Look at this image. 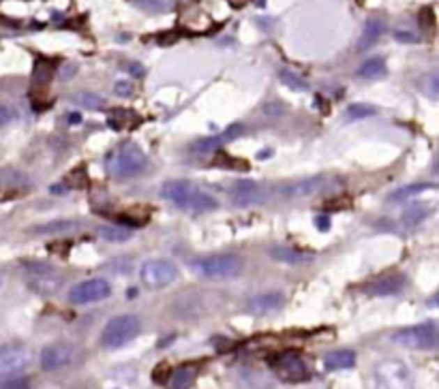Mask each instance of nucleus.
I'll list each match as a JSON object with an SVG mask.
<instances>
[{"mask_svg":"<svg viewBox=\"0 0 439 389\" xmlns=\"http://www.w3.org/2000/svg\"><path fill=\"white\" fill-rule=\"evenodd\" d=\"M422 86L429 90V95H431L433 99L437 97V86H439V84H437V75H435V73H431V75L422 81Z\"/></svg>","mask_w":439,"mask_h":389,"instance_id":"37","label":"nucleus"},{"mask_svg":"<svg viewBox=\"0 0 439 389\" xmlns=\"http://www.w3.org/2000/svg\"><path fill=\"white\" fill-rule=\"evenodd\" d=\"M386 73H388V69H386V60H384V58H379V56L364 60V63H362V65L358 67V71H356V75H358L360 79H369V81H373V79H382V77H386Z\"/></svg>","mask_w":439,"mask_h":389,"instance_id":"22","label":"nucleus"},{"mask_svg":"<svg viewBox=\"0 0 439 389\" xmlns=\"http://www.w3.org/2000/svg\"><path fill=\"white\" fill-rule=\"evenodd\" d=\"M261 111H263V116H268V118H281L287 111V107L281 101H270V103L263 105Z\"/></svg>","mask_w":439,"mask_h":389,"instance_id":"33","label":"nucleus"},{"mask_svg":"<svg viewBox=\"0 0 439 389\" xmlns=\"http://www.w3.org/2000/svg\"><path fill=\"white\" fill-rule=\"evenodd\" d=\"M77 227H79V223H77V221H69V219H65V221H49V223L37 227L33 233H35V235H56V233H69V231H75Z\"/></svg>","mask_w":439,"mask_h":389,"instance_id":"23","label":"nucleus"},{"mask_svg":"<svg viewBox=\"0 0 439 389\" xmlns=\"http://www.w3.org/2000/svg\"><path fill=\"white\" fill-rule=\"evenodd\" d=\"M377 109L373 105H367V103H354L347 107V120H362V118H369V116H375Z\"/></svg>","mask_w":439,"mask_h":389,"instance_id":"31","label":"nucleus"},{"mask_svg":"<svg viewBox=\"0 0 439 389\" xmlns=\"http://www.w3.org/2000/svg\"><path fill=\"white\" fill-rule=\"evenodd\" d=\"M375 389H414V374L403 359L388 357L373 368Z\"/></svg>","mask_w":439,"mask_h":389,"instance_id":"4","label":"nucleus"},{"mask_svg":"<svg viewBox=\"0 0 439 389\" xmlns=\"http://www.w3.org/2000/svg\"><path fill=\"white\" fill-rule=\"evenodd\" d=\"M99 235L107 242H127V239H131L133 231L123 225H103L99 227Z\"/></svg>","mask_w":439,"mask_h":389,"instance_id":"25","label":"nucleus"},{"mask_svg":"<svg viewBox=\"0 0 439 389\" xmlns=\"http://www.w3.org/2000/svg\"><path fill=\"white\" fill-rule=\"evenodd\" d=\"M279 79H281L283 86H287L289 90H294V93H307V90H309L307 79L302 75L294 73V71H289V69H283L279 73Z\"/></svg>","mask_w":439,"mask_h":389,"instance_id":"27","label":"nucleus"},{"mask_svg":"<svg viewBox=\"0 0 439 389\" xmlns=\"http://www.w3.org/2000/svg\"><path fill=\"white\" fill-rule=\"evenodd\" d=\"M133 3L148 13H165L174 7V0H133Z\"/></svg>","mask_w":439,"mask_h":389,"instance_id":"30","label":"nucleus"},{"mask_svg":"<svg viewBox=\"0 0 439 389\" xmlns=\"http://www.w3.org/2000/svg\"><path fill=\"white\" fill-rule=\"evenodd\" d=\"M161 197L171 205L193 214H206L219 207V201L213 195L199 191L189 180H167L161 186Z\"/></svg>","mask_w":439,"mask_h":389,"instance_id":"1","label":"nucleus"},{"mask_svg":"<svg viewBox=\"0 0 439 389\" xmlns=\"http://www.w3.org/2000/svg\"><path fill=\"white\" fill-rule=\"evenodd\" d=\"M392 342L409 351H433L437 347V323L424 321L403 327L392 334Z\"/></svg>","mask_w":439,"mask_h":389,"instance_id":"6","label":"nucleus"},{"mask_svg":"<svg viewBox=\"0 0 439 389\" xmlns=\"http://www.w3.org/2000/svg\"><path fill=\"white\" fill-rule=\"evenodd\" d=\"M178 276H180L178 265L169 259H151V261L141 263V267H139V280L148 289L169 287L178 280Z\"/></svg>","mask_w":439,"mask_h":389,"instance_id":"9","label":"nucleus"},{"mask_svg":"<svg viewBox=\"0 0 439 389\" xmlns=\"http://www.w3.org/2000/svg\"><path fill=\"white\" fill-rule=\"evenodd\" d=\"M11 122V109L0 103V127H7Z\"/></svg>","mask_w":439,"mask_h":389,"instance_id":"38","label":"nucleus"},{"mask_svg":"<svg viewBox=\"0 0 439 389\" xmlns=\"http://www.w3.org/2000/svg\"><path fill=\"white\" fill-rule=\"evenodd\" d=\"M268 255H270V259H275L277 263H283V265H302V263L311 261L309 255L291 248V246H275V248H270Z\"/></svg>","mask_w":439,"mask_h":389,"instance_id":"21","label":"nucleus"},{"mask_svg":"<svg viewBox=\"0 0 439 389\" xmlns=\"http://www.w3.org/2000/svg\"><path fill=\"white\" fill-rule=\"evenodd\" d=\"M73 101L79 107H84V109H103L105 107V99L99 97V95H95V93H88V90H84V93L75 95Z\"/></svg>","mask_w":439,"mask_h":389,"instance_id":"29","label":"nucleus"},{"mask_svg":"<svg viewBox=\"0 0 439 389\" xmlns=\"http://www.w3.org/2000/svg\"><path fill=\"white\" fill-rule=\"evenodd\" d=\"M431 189H433V184H431V182H422V184H407V186H403V189L394 191V193L388 197V201H390V203H399V201H405V199L414 197V195H422L424 191H431Z\"/></svg>","mask_w":439,"mask_h":389,"instance_id":"26","label":"nucleus"},{"mask_svg":"<svg viewBox=\"0 0 439 389\" xmlns=\"http://www.w3.org/2000/svg\"><path fill=\"white\" fill-rule=\"evenodd\" d=\"M0 389H33V387H31V383H28L26 379L11 376V379H5L3 383H0Z\"/></svg>","mask_w":439,"mask_h":389,"instance_id":"34","label":"nucleus"},{"mask_svg":"<svg viewBox=\"0 0 439 389\" xmlns=\"http://www.w3.org/2000/svg\"><path fill=\"white\" fill-rule=\"evenodd\" d=\"M73 362V349L71 344L67 342H54V344H47L41 355H39V364H41V370L45 372H56L61 370L65 366H69Z\"/></svg>","mask_w":439,"mask_h":389,"instance_id":"12","label":"nucleus"},{"mask_svg":"<svg viewBox=\"0 0 439 389\" xmlns=\"http://www.w3.org/2000/svg\"><path fill=\"white\" fill-rule=\"evenodd\" d=\"M242 133H245V127H242V125H231V127H227L223 133H219V135H215V137H203V139L195 141V143L191 145V150H193L195 154L217 152V150H219L223 143H227V141H231V139L240 137Z\"/></svg>","mask_w":439,"mask_h":389,"instance_id":"14","label":"nucleus"},{"mask_svg":"<svg viewBox=\"0 0 439 389\" xmlns=\"http://www.w3.org/2000/svg\"><path fill=\"white\" fill-rule=\"evenodd\" d=\"M52 73H54V67L47 63V60H37V65H35V81L39 86H45L49 81Z\"/></svg>","mask_w":439,"mask_h":389,"instance_id":"32","label":"nucleus"},{"mask_svg":"<svg viewBox=\"0 0 439 389\" xmlns=\"http://www.w3.org/2000/svg\"><path fill=\"white\" fill-rule=\"evenodd\" d=\"M356 364V351L351 349H339V351H330L324 357V368L328 372H337V370H347Z\"/></svg>","mask_w":439,"mask_h":389,"instance_id":"18","label":"nucleus"},{"mask_svg":"<svg viewBox=\"0 0 439 389\" xmlns=\"http://www.w3.org/2000/svg\"><path fill=\"white\" fill-rule=\"evenodd\" d=\"M129 73L135 75V77H141V75H144V67L137 65V63H133V65H129Z\"/></svg>","mask_w":439,"mask_h":389,"instance_id":"40","label":"nucleus"},{"mask_svg":"<svg viewBox=\"0 0 439 389\" xmlns=\"http://www.w3.org/2000/svg\"><path fill=\"white\" fill-rule=\"evenodd\" d=\"M242 259L231 253H221V255H208L199 257L191 263V269L206 280H231L242 274Z\"/></svg>","mask_w":439,"mask_h":389,"instance_id":"3","label":"nucleus"},{"mask_svg":"<svg viewBox=\"0 0 439 389\" xmlns=\"http://www.w3.org/2000/svg\"><path fill=\"white\" fill-rule=\"evenodd\" d=\"M394 39L401 41V43H416V41H418V35L409 33V30H396V33H394Z\"/></svg>","mask_w":439,"mask_h":389,"instance_id":"35","label":"nucleus"},{"mask_svg":"<svg viewBox=\"0 0 439 389\" xmlns=\"http://www.w3.org/2000/svg\"><path fill=\"white\" fill-rule=\"evenodd\" d=\"M285 306V295L279 291H268V293H259L253 295L247 302V310L255 317H268L279 312Z\"/></svg>","mask_w":439,"mask_h":389,"instance_id":"13","label":"nucleus"},{"mask_svg":"<svg viewBox=\"0 0 439 389\" xmlns=\"http://www.w3.org/2000/svg\"><path fill=\"white\" fill-rule=\"evenodd\" d=\"M24 272H26V285L33 291L41 295L56 293L63 285V276L56 267L43 261H26L24 263Z\"/></svg>","mask_w":439,"mask_h":389,"instance_id":"7","label":"nucleus"},{"mask_svg":"<svg viewBox=\"0 0 439 389\" xmlns=\"http://www.w3.org/2000/svg\"><path fill=\"white\" fill-rule=\"evenodd\" d=\"M146 167H148V157L135 141L118 143L107 157V173L118 182L137 177L146 171Z\"/></svg>","mask_w":439,"mask_h":389,"instance_id":"2","label":"nucleus"},{"mask_svg":"<svg viewBox=\"0 0 439 389\" xmlns=\"http://www.w3.org/2000/svg\"><path fill=\"white\" fill-rule=\"evenodd\" d=\"M326 180L321 175H313V177H305V180H296V182H291L283 189V197H311L315 195L317 191H321V186H324Z\"/></svg>","mask_w":439,"mask_h":389,"instance_id":"17","label":"nucleus"},{"mask_svg":"<svg viewBox=\"0 0 439 389\" xmlns=\"http://www.w3.org/2000/svg\"><path fill=\"white\" fill-rule=\"evenodd\" d=\"M270 368L277 374V379L285 383H305L311 379V368L307 364V359L296 351H285L275 355Z\"/></svg>","mask_w":439,"mask_h":389,"instance_id":"8","label":"nucleus"},{"mask_svg":"<svg viewBox=\"0 0 439 389\" xmlns=\"http://www.w3.org/2000/svg\"><path fill=\"white\" fill-rule=\"evenodd\" d=\"M79 120H82L79 113H71V122H79Z\"/></svg>","mask_w":439,"mask_h":389,"instance_id":"41","label":"nucleus"},{"mask_svg":"<svg viewBox=\"0 0 439 389\" xmlns=\"http://www.w3.org/2000/svg\"><path fill=\"white\" fill-rule=\"evenodd\" d=\"M33 362L31 349L24 344H5L0 347V379H11L22 374Z\"/></svg>","mask_w":439,"mask_h":389,"instance_id":"11","label":"nucleus"},{"mask_svg":"<svg viewBox=\"0 0 439 389\" xmlns=\"http://www.w3.org/2000/svg\"><path fill=\"white\" fill-rule=\"evenodd\" d=\"M0 287H3V280H0Z\"/></svg>","mask_w":439,"mask_h":389,"instance_id":"42","label":"nucleus"},{"mask_svg":"<svg viewBox=\"0 0 439 389\" xmlns=\"http://www.w3.org/2000/svg\"><path fill=\"white\" fill-rule=\"evenodd\" d=\"M111 295V285L105 278H88L73 285L67 293L69 302L75 306H88L95 302H103Z\"/></svg>","mask_w":439,"mask_h":389,"instance_id":"10","label":"nucleus"},{"mask_svg":"<svg viewBox=\"0 0 439 389\" xmlns=\"http://www.w3.org/2000/svg\"><path fill=\"white\" fill-rule=\"evenodd\" d=\"M315 227L321 229V231H328V229H330V219H328L326 214L317 216V219H315Z\"/></svg>","mask_w":439,"mask_h":389,"instance_id":"39","label":"nucleus"},{"mask_svg":"<svg viewBox=\"0 0 439 389\" xmlns=\"http://www.w3.org/2000/svg\"><path fill=\"white\" fill-rule=\"evenodd\" d=\"M133 122H139V118L133 111H129V109H118V111H114L109 116V127L111 129H127Z\"/></svg>","mask_w":439,"mask_h":389,"instance_id":"28","label":"nucleus"},{"mask_svg":"<svg viewBox=\"0 0 439 389\" xmlns=\"http://www.w3.org/2000/svg\"><path fill=\"white\" fill-rule=\"evenodd\" d=\"M386 33V24L382 17H371L367 24H364V30L360 35V41H358V49L364 51L369 49L371 45H375L379 41V37H382Z\"/></svg>","mask_w":439,"mask_h":389,"instance_id":"19","label":"nucleus"},{"mask_svg":"<svg viewBox=\"0 0 439 389\" xmlns=\"http://www.w3.org/2000/svg\"><path fill=\"white\" fill-rule=\"evenodd\" d=\"M261 199H263V193H261L259 184L253 182V180H238V182H233V186H231V201L236 205L251 207V205L261 203Z\"/></svg>","mask_w":439,"mask_h":389,"instance_id":"16","label":"nucleus"},{"mask_svg":"<svg viewBox=\"0 0 439 389\" xmlns=\"http://www.w3.org/2000/svg\"><path fill=\"white\" fill-rule=\"evenodd\" d=\"M405 287H407V278L403 274H390V276H382V278L369 283L364 291L371 297H390V295L403 293Z\"/></svg>","mask_w":439,"mask_h":389,"instance_id":"15","label":"nucleus"},{"mask_svg":"<svg viewBox=\"0 0 439 389\" xmlns=\"http://www.w3.org/2000/svg\"><path fill=\"white\" fill-rule=\"evenodd\" d=\"M141 323L135 315H118L105 323L103 332H101V347L116 351L123 349L129 342H133L139 334Z\"/></svg>","mask_w":439,"mask_h":389,"instance_id":"5","label":"nucleus"},{"mask_svg":"<svg viewBox=\"0 0 439 389\" xmlns=\"http://www.w3.org/2000/svg\"><path fill=\"white\" fill-rule=\"evenodd\" d=\"M197 376V368L187 364V366H178L176 370H171L169 379H167V389H189L195 383Z\"/></svg>","mask_w":439,"mask_h":389,"instance_id":"20","label":"nucleus"},{"mask_svg":"<svg viewBox=\"0 0 439 389\" xmlns=\"http://www.w3.org/2000/svg\"><path fill=\"white\" fill-rule=\"evenodd\" d=\"M116 90V95H121V97H131L133 95V84L131 81H118L114 86Z\"/></svg>","mask_w":439,"mask_h":389,"instance_id":"36","label":"nucleus"},{"mask_svg":"<svg viewBox=\"0 0 439 389\" xmlns=\"http://www.w3.org/2000/svg\"><path fill=\"white\" fill-rule=\"evenodd\" d=\"M431 209H433V205H429V203H418V205H412V207H407L405 212H403V223L405 225H412V227H416V225H420L424 219H429L431 216Z\"/></svg>","mask_w":439,"mask_h":389,"instance_id":"24","label":"nucleus"}]
</instances>
